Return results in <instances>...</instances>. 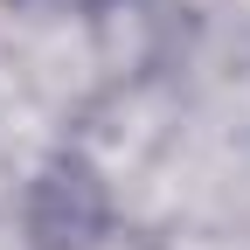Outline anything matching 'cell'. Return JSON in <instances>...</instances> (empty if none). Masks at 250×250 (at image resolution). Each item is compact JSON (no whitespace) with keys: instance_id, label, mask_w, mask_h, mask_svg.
<instances>
[{"instance_id":"cell-1","label":"cell","mask_w":250,"mask_h":250,"mask_svg":"<svg viewBox=\"0 0 250 250\" xmlns=\"http://www.w3.org/2000/svg\"><path fill=\"white\" fill-rule=\"evenodd\" d=\"M111 223V195L90 160L56 153L28 188V243L35 250H90Z\"/></svg>"},{"instance_id":"cell-2","label":"cell","mask_w":250,"mask_h":250,"mask_svg":"<svg viewBox=\"0 0 250 250\" xmlns=\"http://www.w3.org/2000/svg\"><path fill=\"white\" fill-rule=\"evenodd\" d=\"M83 7H104V0H83Z\"/></svg>"}]
</instances>
